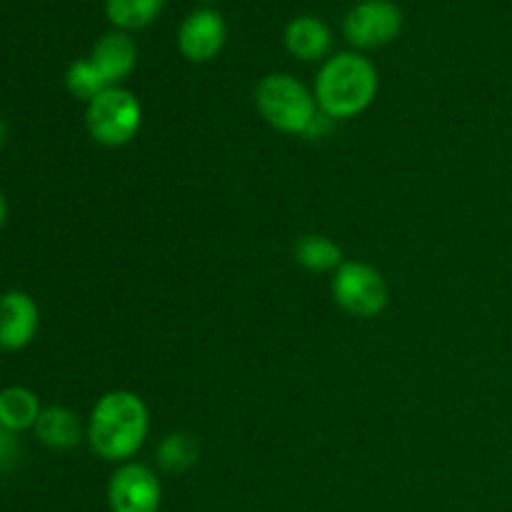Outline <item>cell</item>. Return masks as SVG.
I'll return each instance as SVG.
<instances>
[{"label":"cell","instance_id":"6da1fadb","mask_svg":"<svg viewBox=\"0 0 512 512\" xmlns=\"http://www.w3.org/2000/svg\"><path fill=\"white\" fill-rule=\"evenodd\" d=\"M150 435V410L133 390H108L95 400L85 423V440L100 460L130 463Z\"/></svg>","mask_w":512,"mask_h":512},{"label":"cell","instance_id":"7a4b0ae2","mask_svg":"<svg viewBox=\"0 0 512 512\" xmlns=\"http://www.w3.org/2000/svg\"><path fill=\"white\" fill-rule=\"evenodd\" d=\"M380 75L373 60L358 50H340L323 60L315 73L313 93L320 113L330 120H350L375 103Z\"/></svg>","mask_w":512,"mask_h":512},{"label":"cell","instance_id":"3957f363","mask_svg":"<svg viewBox=\"0 0 512 512\" xmlns=\"http://www.w3.org/2000/svg\"><path fill=\"white\" fill-rule=\"evenodd\" d=\"M260 118L283 135H303L320 115L313 88L293 73H268L255 88Z\"/></svg>","mask_w":512,"mask_h":512},{"label":"cell","instance_id":"277c9868","mask_svg":"<svg viewBox=\"0 0 512 512\" xmlns=\"http://www.w3.org/2000/svg\"><path fill=\"white\" fill-rule=\"evenodd\" d=\"M143 125V105L123 85L105 88L85 105V128L103 148H123L133 143Z\"/></svg>","mask_w":512,"mask_h":512},{"label":"cell","instance_id":"5b68a950","mask_svg":"<svg viewBox=\"0 0 512 512\" xmlns=\"http://www.w3.org/2000/svg\"><path fill=\"white\" fill-rule=\"evenodd\" d=\"M330 295L343 313L360 320L378 318L390 303V290L383 273L363 260H345L330 275Z\"/></svg>","mask_w":512,"mask_h":512},{"label":"cell","instance_id":"8992f818","mask_svg":"<svg viewBox=\"0 0 512 512\" xmlns=\"http://www.w3.org/2000/svg\"><path fill=\"white\" fill-rule=\"evenodd\" d=\"M403 10L393 0H360L345 13L343 35L353 50H378L403 33Z\"/></svg>","mask_w":512,"mask_h":512},{"label":"cell","instance_id":"52a82bcc","mask_svg":"<svg viewBox=\"0 0 512 512\" xmlns=\"http://www.w3.org/2000/svg\"><path fill=\"white\" fill-rule=\"evenodd\" d=\"M163 503V485L158 473L145 463L115 465L108 480L110 512H158Z\"/></svg>","mask_w":512,"mask_h":512},{"label":"cell","instance_id":"ba28073f","mask_svg":"<svg viewBox=\"0 0 512 512\" xmlns=\"http://www.w3.org/2000/svg\"><path fill=\"white\" fill-rule=\"evenodd\" d=\"M225 40H228L225 18L218 10L205 5V8H195L180 23L175 43H178L180 55L190 63H210L225 48Z\"/></svg>","mask_w":512,"mask_h":512},{"label":"cell","instance_id":"9c48e42d","mask_svg":"<svg viewBox=\"0 0 512 512\" xmlns=\"http://www.w3.org/2000/svg\"><path fill=\"white\" fill-rule=\"evenodd\" d=\"M40 328L38 303L23 290L0 295V350L18 353L28 348Z\"/></svg>","mask_w":512,"mask_h":512},{"label":"cell","instance_id":"30bf717a","mask_svg":"<svg viewBox=\"0 0 512 512\" xmlns=\"http://www.w3.org/2000/svg\"><path fill=\"white\" fill-rule=\"evenodd\" d=\"M88 58L98 68V73L103 75L105 85L115 88V85H123L133 75L135 65H138V45L130 38V33L110 30V33L100 35L95 40Z\"/></svg>","mask_w":512,"mask_h":512},{"label":"cell","instance_id":"8fae6325","mask_svg":"<svg viewBox=\"0 0 512 512\" xmlns=\"http://www.w3.org/2000/svg\"><path fill=\"white\" fill-rule=\"evenodd\" d=\"M283 43L300 63H323L333 55V30L315 15H298L285 25Z\"/></svg>","mask_w":512,"mask_h":512},{"label":"cell","instance_id":"7c38bea8","mask_svg":"<svg viewBox=\"0 0 512 512\" xmlns=\"http://www.w3.org/2000/svg\"><path fill=\"white\" fill-rule=\"evenodd\" d=\"M33 433L45 448L55 450V453H68L85 440V425L75 410L65 408V405H48L40 410Z\"/></svg>","mask_w":512,"mask_h":512},{"label":"cell","instance_id":"4fadbf2b","mask_svg":"<svg viewBox=\"0 0 512 512\" xmlns=\"http://www.w3.org/2000/svg\"><path fill=\"white\" fill-rule=\"evenodd\" d=\"M38 395L23 385H10L0 390V428L20 435L25 430H33L40 418Z\"/></svg>","mask_w":512,"mask_h":512},{"label":"cell","instance_id":"5bb4252c","mask_svg":"<svg viewBox=\"0 0 512 512\" xmlns=\"http://www.w3.org/2000/svg\"><path fill=\"white\" fill-rule=\"evenodd\" d=\"M295 263L308 273H328L333 275L345 263L343 248L328 235L308 233L295 243Z\"/></svg>","mask_w":512,"mask_h":512},{"label":"cell","instance_id":"9a60e30c","mask_svg":"<svg viewBox=\"0 0 512 512\" xmlns=\"http://www.w3.org/2000/svg\"><path fill=\"white\" fill-rule=\"evenodd\" d=\"M165 0H105V18L110 20L113 30L135 33L160 18Z\"/></svg>","mask_w":512,"mask_h":512},{"label":"cell","instance_id":"2e32d148","mask_svg":"<svg viewBox=\"0 0 512 512\" xmlns=\"http://www.w3.org/2000/svg\"><path fill=\"white\" fill-rule=\"evenodd\" d=\"M200 460V448L195 443V438L190 433H168L160 438L158 448H155V465H158L163 473L180 475L188 473L190 468H195Z\"/></svg>","mask_w":512,"mask_h":512},{"label":"cell","instance_id":"e0dca14e","mask_svg":"<svg viewBox=\"0 0 512 512\" xmlns=\"http://www.w3.org/2000/svg\"><path fill=\"white\" fill-rule=\"evenodd\" d=\"M65 88H68V93L73 95V98L83 100V103L88 105L90 100L98 98L108 85H105L98 68L90 63V58H78L68 65V70H65Z\"/></svg>","mask_w":512,"mask_h":512},{"label":"cell","instance_id":"ac0fdd59","mask_svg":"<svg viewBox=\"0 0 512 512\" xmlns=\"http://www.w3.org/2000/svg\"><path fill=\"white\" fill-rule=\"evenodd\" d=\"M20 460V440L18 435L10 433V430L0 428V473L3 470L15 468V463Z\"/></svg>","mask_w":512,"mask_h":512},{"label":"cell","instance_id":"d6986e66","mask_svg":"<svg viewBox=\"0 0 512 512\" xmlns=\"http://www.w3.org/2000/svg\"><path fill=\"white\" fill-rule=\"evenodd\" d=\"M333 123H335V120H330L328 115L320 113L318 118L313 120V125H310V128H308V133H305V138H310V140L325 138V135L330 133V128H333Z\"/></svg>","mask_w":512,"mask_h":512},{"label":"cell","instance_id":"ffe728a7","mask_svg":"<svg viewBox=\"0 0 512 512\" xmlns=\"http://www.w3.org/2000/svg\"><path fill=\"white\" fill-rule=\"evenodd\" d=\"M8 223V200H5V193L0 190V230Z\"/></svg>","mask_w":512,"mask_h":512},{"label":"cell","instance_id":"44dd1931","mask_svg":"<svg viewBox=\"0 0 512 512\" xmlns=\"http://www.w3.org/2000/svg\"><path fill=\"white\" fill-rule=\"evenodd\" d=\"M5 143H8V123H5V118L0 115V148H3Z\"/></svg>","mask_w":512,"mask_h":512},{"label":"cell","instance_id":"7402d4cb","mask_svg":"<svg viewBox=\"0 0 512 512\" xmlns=\"http://www.w3.org/2000/svg\"><path fill=\"white\" fill-rule=\"evenodd\" d=\"M200 3H213V0H200Z\"/></svg>","mask_w":512,"mask_h":512}]
</instances>
